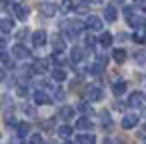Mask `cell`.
<instances>
[{
  "instance_id": "cell-23",
  "label": "cell",
  "mask_w": 146,
  "mask_h": 144,
  "mask_svg": "<svg viewBox=\"0 0 146 144\" xmlns=\"http://www.w3.org/2000/svg\"><path fill=\"white\" fill-rule=\"evenodd\" d=\"M70 134H72V126L64 124V126H60V128H58V136H60V138H68Z\"/></svg>"
},
{
  "instance_id": "cell-11",
  "label": "cell",
  "mask_w": 146,
  "mask_h": 144,
  "mask_svg": "<svg viewBox=\"0 0 146 144\" xmlns=\"http://www.w3.org/2000/svg\"><path fill=\"white\" fill-rule=\"evenodd\" d=\"M32 70H34V72H38V74H42V72H46V70H48V62H46V60H42V58H38V60H34Z\"/></svg>"
},
{
  "instance_id": "cell-32",
  "label": "cell",
  "mask_w": 146,
  "mask_h": 144,
  "mask_svg": "<svg viewBox=\"0 0 146 144\" xmlns=\"http://www.w3.org/2000/svg\"><path fill=\"white\" fill-rule=\"evenodd\" d=\"M134 4H136V6H140V8H144V10H146V0H134Z\"/></svg>"
},
{
  "instance_id": "cell-34",
  "label": "cell",
  "mask_w": 146,
  "mask_h": 144,
  "mask_svg": "<svg viewBox=\"0 0 146 144\" xmlns=\"http://www.w3.org/2000/svg\"><path fill=\"white\" fill-rule=\"evenodd\" d=\"M4 76H6V74H4V70H0V80H4Z\"/></svg>"
},
{
  "instance_id": "cell-2",
  "label": "cell",
  "mask_w": 146,
  "mask_h": 144,
  "mask_svg": "<svg viewBox=\"0 0 146 144\" xmlns=\"http://www.w3.org/2000/svg\"><path fill=\"white\" fill-rule=\"evenodd\" d=\"M46 38H48V34H46L44 30H36V32L32 34V44H34L36 48H40V46L46 44Z\"/></svg>"
},
{
  "instance_id": "cell-28",
  "label": "cell",
  "mask_w": 146,
  "mask_h": 144,
  "mask_svg": "<svg viewBox=\"0 0 146 144\" xmlns=\"http://www.w3.org/2000/svg\"><path fill=\"white\" fill-rule=\"evenodd\" d=\"M94 44H96V38H94L92 34H90V36H86V46H90V48H92Z\"/></svg>"
},
{
  "instance_id": "cell-17",
  "label": "cell",
  "mask_w": 146,
  "mask_h": 144,
  "mask_svg": "<svg viewBox=\"0 0 146 144\" xmlns=\"http://www.w3.org/2000/svg\"><path fill=\"white\" fill-rule=\"evenodd\" d=\"M12 28H14V22H12L10 18H2V20H0V30H2V32L8 34Z\"/></svg>"
},
{
  "instance_id": "cell-26",
  "label": "cell",
  "mask_w": 146,
  "mask_h": 144,
  "mask_svg": "<svg viewBox=\"0 0 146 144\" xmlns=\"http://www.w3.org/2000/svg\"><path fill=\"white\" fill-rule=\"evenodd\" d=\"M96 62H98V64H102V66H106V64H108V56L98 54V56H96Z\"/></svg>"
},
{
  "instance_id": "cell-24",
  "label": "cell",
  "mask_w": 146,
  "mask_h": 144,
  "mask_svg": "<svg viewBox=\"0 0 146 144\" xmlns=\"http://www.w3.org/2000/svg\"><path fill=\"white\" fill-rule=\"evenodd\" d=\"M78 110H80V112H86V114H90V112H92L90 104H86V102H80V104H78Z\"/></svg>"
},
{
  "instance_id": "cell-1",
  "label": "cell",
  "mask_w": 146,
  "mask_h": 144,
  "mask_svg": "<svg viewBox=\"0 0 146 144\" xmlns=\"http://www.w3.org/2000/svg\"><path fill=\"white\" fill-rule=\"evenodd\" d=\"M144 102H146V96H144L142 92H132V94L128 96V104H130L132 108H142Z\"/></svg>"
},
{
  "instance_id": "cell-25",
  "label": "cell",
  "mask_w": 146,
  "mask_h": 144,
  "mask_svg": "<svg viewBox=\"0 0 146 144\" xmlns=\"http://www.w3.org/2000/svg\"><path fill=\"white\" fill-rule=\"evenodd\" d=\"M30 142H32V144H42L44 138H42V134H32V136H30Z\"/></svg>"
},
{
  "instance_id": "cell-4",
  "label": "cell",
  "mask_w": 146,
  "mask_h": 144,
  "mask_svg": "<svg viewBox=\"0 0 146 144\" xmlns=\"http://www.w3.org/2000/svg\"><path fill=\"white\" fill-rule=\"evenodd\" d=\"M12 54H14V58H28L30 50L26 46H22V44H16V46H12Z\"/></svg>"
},
{
  "instance_id": "cell-27",
  "label": "cell",
  "mask_w": 146,
  "mask_h": 144,
  "mask_svg": "<svg viewBox=\"0 0 146 144\" xmlns=\"http://www.w3.org/2000/svg\"><path fill=\"white\" fill-rule=\"evenodd\" d=\"M132 40H134V42H146V38H144L142 32H136V34L132 36Z\"/></svg>"
},
{
  "instance_id": "cell-10",
  "label": "cell",
  "mask_w": 146,
  "mask_h": 144,
  "mask_svg": "<svg viewBox=\"0 0 146 144\" xmlns=\"http://www.w3.org/2000/svg\"><path fill=\"white\" fill-rule=\"evenodd\" d=\"M16 134H18V138H26V136L30 134V124H28V122H18Z\"/></svg>"
},
{
  "instance_id": "cell-6",
  "label": "cell",
  "mask_w": 146,
  "mask_h": 144,
  "mask_svg": "<svg viewBox=\"0 0 146 144\" xmlns=\"http://www.w3.org/2000/svg\"><path fill=\"white\" fill-rule=\"evenodd\" d=\"M34 102H36L38 106H46V104H52V98H50L46 92H40V90H38V92L34 94Z\"/></svg>"
},
{
  "instance_id": "cell-20",
  "label": "cell",
  "mask_w": 146,
  "mask_h": 144,
  "mask_svg": "<svg viewBox=\"0 0 146 144\" xmlns=\"http://www.w3.org/2000/svg\"><path fill=\"white\" fill-rule=\"evenodd\" d=\"M52 46H54V52H64L66 42H64L62 38H54V40H52Z\"/></svg>"
},
{
  "instance_id": "cell-7",
  "label": "cell",
  "mask_w": 146,
  "mask_h": 144,
  "mask_svg": "<svg viewBox=\"0 0 146 144\" xmlns=\"http://www.w3.org/2000/svg\"><path fill=\"white\" fill-rule=\"evenodd\" d=\"M136 124H138V116H136V114H126V116L122 118V128H126V130L134 128Z\"/></svg>"
},
{
  "instance_id": "cell-31",
  "label": "cell",
  "mask_w": 146,
  "mask_h": 144,
  "mask_svg": "<svg viewBox=\"0 0 146 144\" xmlns=\"http://www.w3.org/2000/svg\"><path fill=\"white\" fill-rule=\"evenodd\" d=\"M0 60H2V62H6V64H10V58L6 56V52H4V50H0Z\"/></svg>"
},
{
  "instance_id": "cell-30",
  "label": "cell",
  "mask_w": 146,
  "mask_h": 144,
  "mask_svg": "<svg viewBox=\"0 0 146 144\" xmlns=\"http://www.w3.org/2000/svg\"><path fill=\"white\" fill-rule=\"evenodd\" d=\"M6 126H18V122L14 120V116H8L6 118Z\"/></svg>"
},
{
  "instance_id": "cell-33",
  "label": "cell",
  "mask_w": 146,
  "mask_h": 144,
  "mask_svg": "<svg viewBox=\"0 0 146 144\" xmlns=\"http://www.w3.org/2000/svg\"><path fill=\"white\" fill-rule=\"evenodd\" d=\"M16 36H18V38H20V40H22V38H24V36H28V30H20V32H18V34H16Z\"/></svg>"
},
{
  "instance_id": "cell-22",
  "label": "cell",
  "mask_w": 146,
  "mask_h": 144,
  "mask_svg": "<svg viewBox=\"0 0 146 144\" xmlns=\"http://www.w3.org/2000/svg\"><path fill=\"white\" fill-rule=\"evenodd\" d=\"M52 78H54L56 82H62V80H66V72H64L62 68H54V70H52Z\"/></svg>"
},
{
  "instance_id": "cell-3",
  "label": "cell",
  "mask_w": 146,
  "mask_h": 144,
  "mask_svg": "<svg viewBox=\"0 0 146 144\" xmlns=\"http://www.w3.org/2000/svg\"><path fill=\"white\" fill-rule=\"evenodd\" d=\"M12 10H14V14H16V18L18 20H26V16H28V6H24V4H12Z\"/></svg>"
},
{
  "instance_id": "cell-19",
  "label": "cell",
  "mask_w": 146,
  "mask_h": 144,
  "mask_svg": "<svg viewBox=\"0 0 146 144\" xmlns=\"http://www.w3.org/2000/svg\"><path fill=\"white\" fill-rule=\"evenodd\" d=\"M112 40H114V38H112V34H110V32H104V34L98 38V42H100L104 48H106V46H110V44H112Z\"/></svg>"
},
{
  "instance_id": "cell-9",
  "label": "cell",
  "mask_w": 146,
  "mask_h": 144,
  "mask_svg": "<svg viewBox=\"0 0 146 144\" xmlns=\"http://www.w3.org/2000/svg\"><path fill=\"white\" fill-rule=\"evenodd\" d=\"M86 26H88L90 30H102V20H100L98 16H88Z\"/></svg>"
},
{
  "instance_id": "cell-15",
  "label": "cell",
  "mask_w": 146,
  "mask_h": 144,
  "mask_svg": "<svg viewBox=\"0 0 146 144\" xmlns=\"http://www.w3.org/2000/svg\"><path fill=\"white\" fill-rule=\"evenodd\" d=\"M112 92H114L116 96L124 94V92H126V82H124V80H118V82H114V86H112Z\"/></svg>"
},
{
  "instance_id": "cell-18",
  "label": "cell",
  "mask_w": 146,
  "mask_h": 144,
  "mask_svg": "<svg viewBox=\"0 0 146 144\" xmlns=\"http://www.w3.org/2000/svg\"><path fill=\"white\" fill-rule=\"evenodd\" d=\"M112 58H114L118 64H122V62L126 60V50H122V48H116V50L112 52Z\"/></svg>"
},
{
  "instance_id": "cell-12",
  "label": "cell",
  "mask_w": 146,
  "mask_h": 144,
  "mask_svg": "<svg viewBox=\"0 0 146 144\" xmlns=\"http://www.w3.org/2000/svg\"><path fill=\"white\" fill-rule=\"evenodd\" d=\"M104 18H106L108 22H114V20L118 18L116 8H114V6H106V8H104Z\"/></svg>"
},
{
  "instance_id": "cell-5",
  "label": "cell",
  "mask_w": 146,
  "mask_h": 144,
  "mask_svg": "<svg viewBox=\"0 0 146 144\" xmlns=\"http://www.w3.org/2000/svg\"><path fill=\"white\" fill-rule=\"evenodd\" d=\"M88 96H90L92 102H98V100L104 98V92H102L100 86H90V88H88Z\"/></svg>"
},
{
  "instance_id": "cell-35",
  "label": "cell",
  "mask_w": 146,
  "mask_h": 144,
  "mask_svg": "<svg viewBox=\"0 0 146 144\" xmlns=\"http://www.w3.org/2000/svg\"><path fill=\"white\" fill-rule=\"evenodd\" d=\"M92 2H94V4H100V2H104V0H92Z\"/></svg>"
},
{
  "instance_id": "cell-21",
  "label": "cell",
  "mask_w": 146,
  "mask_h": 144,
  "mask_svg": "<svg viewBox=\"0 0 146 144\" xmlns=\"http://www.w3.org/2000/svg\"><path fill=\"white\" fill-rule=\"evenodd\" d=\"M82 58H84V52H82V48H72L70 60H72V62H80Z\"/></svg>"
},
{
  "instance_id": "cell-8",
  "label": "cell",
  "mask_w": 146,
  "mask_h": 144,
  "mask_svg": "<svg viewBox=\"0 0 146 144\" xmlns=\"http://www.w3.org/2000/svg\"><path fill=\"white\" fill-rule=\"evenodd\" d=\"M56 4H52V2H42L40 4V12L44 14V16H54L56 14Z\"/></svg>"
},
{
  "instance_id": "cell-29",
  "label": "cell",
  "mask_w": 146,
  "mask_h": 144,
  "mask_svg": "<svg viewBox=\"0 0 146 144\" xmlns=\"http://www.w3.org/2000/svg\"><path fill=\"white\" fill-rule=\"evenodd\" d=\"M24 112H26L28 116H36V110H34L32 106H24Z\"/></svg>"
},
{
  "instance_id": "cell-13",
  "label": "cell",
  "mask_w": 146,
  "mask_h": 144,
  "mask_svg": "<svg viewBox=\"0 0 146 144\" xmlns=\"http://www.w3.org/2000/svg\"><path fill=\"white\" fill-rule=\"evenodd\" d=\"M58 116L64 118V120H70V118L74 116V108H72V106H62V108L58 110Z\"/></svg>"
},
{
  "instance_id": "cell-16",
  "label": "cell",
  "mask_w": 146,
  "mask_h": 144,
  "mask_svg": "<svg viewBox=\"0 0 146 144\" xmlns=\"http://www.w3.org/2000/svg\"><path fill=\"white\" fill-rule=\"evenodd\" d=\"M76 128H80V130H88V128H92V122H90V118H86V116L78 118V120H76Z\"/></svg>"
},
{
  "instance_id": "cell-36",
  "label": "cell",
  "mask_w": 146,
  "mask_h": 144,
  "mask_svg": "<svg viewBox=\"0 0 146 144\" xmlns=\"http://www.w3.org/2000/svg\"><path fill=\"white\" fill-rule=\"evenodd\" d=\"M144 26H146V22H144Z\"/></svg>"
},
{
  "instance_id": "cell-14",
  "label": "cell",
  "mask_w": 146,
  "mask_h": 144,
  "mask_svg": "<svg viewBox=\"0 0 146 144\" xmlns=\"http://www.w3.org/2000/svg\"><path fill=\"white\" fill-rule=\"evenodd\" d=\"M76 142H80V144H92V142H96V136L94 134H78Z\"/></svg>"
}]
</instances>
